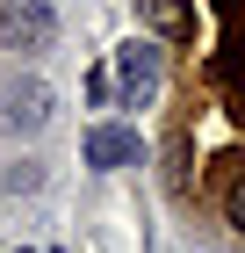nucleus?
I'll list each match as a JSON object with an SVG mask.
<instances>
[{"label": "nucleus", "mask_w": 245, "mask_h": 253, "mask_svg": "<svg viewBox=\"0 0 245 253\" xmlns=\"http://www.w3.org/2000/svg\"><path fill=\"white\" fill-rule=\"evenodd\" d=\"M51 37H58L51 0H0V43L7 51H51Z\"/></svg>", "instance_id": "f257e3e1"}, {"label": "nucleus", "mask_w": 245, "mask_h": 253, "mask_svg": "<svg viewBox=\"0 0 245 253\" xmlns=\"http://www.w3.org/2000/svg\"><path fill=\"white\" fill-rule=\"evenodd\" d=\"M115 94H123V109H144L151 94H159V51H151V43H123V51H115Z\"/></svg>", "instance_id": "f03ea898"}, {"label": "nucleus", "mask_w": 245, "mask_h": 253, "mask_svg": "<svg viewBox=\"0 0 245 253\" xmlns=\"http://www.w3.org/2000/svg\"><path fill=\"white\" fill-rule=\"evenodd\" d=\"M0 123L15 137H36L43 123H51V87H43V80H22L15 94H7V109H0Z\"/></svg>", "instance_id": "7ed1b4c3"}, {"label": "nucleus", "mask_w": 245, "mask_h": 253, "mask_svg": "<svg viewBox=\"0 0 245 253\" xmlns=\"http://www.w3.org/2000/svg\"><path fill=\"white\" fill-rule=\"evenodd\" d=\"M137 152H144V145H137V130H123V123L87 130V167H101V174H108V167H130Z\"/></svg>", "instance_id": "20e7f679"}, {"label": "nucleus", "mask_w": 245, "mask_h": 253, "mask_svg": "<svg viewBox=\"0 0 245 253\" xmlns=\"http://www.w3.org/2000/svg\"><path fill=\"white\" fill-rule=\"evenodd\" d=\"M137 15H144L151 29H159V37H173V43H180V37H188V29H195V15H188V0H137Z\"/></svg>", "instance_id": "39448f33"}, {"label": "nucleus", "mask_w": 245, "mask_h": 253, "mask_svg": "<svg viewBox=\"0 0 245 253\" xmlns=\"http://www.w3.org/2000/svg\"><path fill=\"white\" fill-rule=\"evenodd\" d=\"M224 224H231V232H245V167L224 181Z\"/></svg>", "instance_id": "423d86ee"}, {"label": "nucleus", "mask_w": 245, "mask_h": 253, "mask_svg": "<svg viewBox=\"0 0 245 253\" xmlns=\"http://www.w3.org/2000/svg\"><path fill=\"white\" fill-rule=\"evenodd\" d=\"M87 101H115V80H108V65H94V73H87Z\"/></svg>", "instance_id": "0eeeda50"}, {"label": "nucleus", "mask_w": 245, "mask_h": 253, "mask_svg": "<svg viewBox=\"0 0 245 253\" xmlns=\"http://www.w3.org/2000/svg\"><path fill=\"white\" fill-rule=\"evenodd\" d=\"M22 253H36V246H22Z\"/></svg>", "instance_id": "6e6552de"}]
</instances>
